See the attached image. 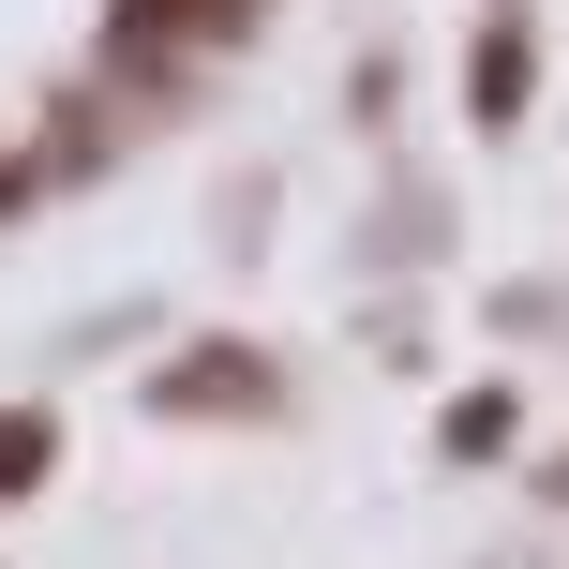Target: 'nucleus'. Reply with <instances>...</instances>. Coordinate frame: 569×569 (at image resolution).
Masks as SVG:
<instances>
[{
    "mask_svg": "<svg viewBox=\"0 0 569 569\" xmlns=\"http://www.w3.org/2000/svg\"><path fill=\"white\" fill-rule=\"evenodd\" d=\"M465 90H480V120H510V106H525V16H495V30H480Z\"/></svg>",
    "mask_w": 569,
    "mask_h": 569,
    "instance_id": "f257e3e1",
    "label": "nucleus"
},
{
    "mask_svg": "<svg viewBox=\"0 0 569 569\" xmlns=\"http://www.w3.org/2000/svg\"><path fill=\"white\" fill-rule=\"evenodd\" d=\"M46 450H60V435L16 405V420H0V495H30V480H46Z\"/></svg>",
    "mask_w": 569,
    "mask_h": 569,
    "instance_id": "f03ea898",
    "label": "nucleus"
}]
</instances>
